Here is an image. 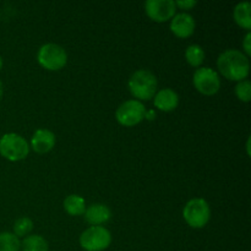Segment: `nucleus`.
I'll return each instance as SVG.
<instances>
[{
    "label": "nucleus",
    "instance_id": "nucleus-1",
    "mask_svg": "<svg viewBox=\"0 0 251 251\" xmlns=\"http://www.w3.org/2000/svg\"><path fill=\"white\" fill-rule=\"evenodd\" d=\"M220 73L230 81H244L249 76L250 63L248 56L237 49H229L218 56Z\"/></svg>",
    "mask_w": 251,
    "mask_h": 251
},
{
    "label": "nucleus",
    "instance_id": "nucleus-2",
    "mask_svg": "<svg viewBox=\"0 0 251 251\" xmlns=\"http://www.w3.org/2000/svg\"><path fill=\"white\" fill-rule=\"evenodd\" d=\"M157 78L151 71L139 70L132 74L129 80V90L135 98L150 100L154 97L157 91Z\"/></svg>",
    "mask_w": 251,
    "mask_h": 251
},
{
    "label": "nucleus",
    "instance_id": "nucleus-3",
    "mask_svg": "<svg viewBox=\"0 0 251 251\" xmlns=\"http://www.w3.org/2000/svg\"><path fill=\"white\" fill-rule=\"evenodd\" d=\"M28 152V144L20 135L10 132V134H5L0 139V154L7 161H21L26 158Z\"/></svg>",
    "mask_w": 251,
    "mask_h": 251
},
{
    "label": "nucleus",
    "instance_id": "nucleus-4",
    "mask_svg": "<svg viewBox=\"0 0 251 251\" xmlns=\"http://www.w3.org/2000/svg\"><path fill=\"white\" fill-rule=\"evenodd\" d=\"M37 59H38L39 65L43 66L47 70L58 71L66 65L68 54L63 47L54 43H48L41 47Z\"/></svg>",
    "mask_w": 251,
    "mask_h": 251
},
{
    "label": "nucleus",
    "instance_id": "nucleus-5",
    "mask_svg": "<svg viewBox=\"0 0 251 251\" xmlns=\"http://www.w3.org/2000/svg\"><path fill=\"white\" fill-rule=\"evenodd\" d=\"M183 216L191 228H203L210 221V206L203 199H193L184 207Z\"/></svg>",
    "mask_w": 251,
    "mask_h": 251
},
{
    "label": "nucleus",
    "instance_id": "nucleus-6",
    "mask_svg": "<svg viewBox=\"0 0 251 251\" xmlns=\"http://www.w3.org/2000/svg\"><path fill=\"white\" fill-rule=\"evenodd\" d=\"M110 243V232L100 226L90 227L80 237V245L86 251H103L109 247Z\"/></svg>",
    "mask_w": 251,
    "mask_h": 251
},
{
    "label": "nucleus",
    "instance_id": "nucleus-7",
    "mask_svg": "<svg viewBox=\"0 0 251 251\" xmlns=\"http://www.w3.org/2000/svg\"><path fill=\"white\" fill-rule=\"evenodd\" d=\"M145 114H146L145 105L140 100H131L119 105L115 117L120 125L130 127L141 123L145 119Z\"/></svg>",
    "mask_w": 251,
    "mask_h": 251
},
{
    "label": "nucleus",
    "instance_id": "nucleus-8",
    "mask_svg": "<svg viewBox=\"0 0 251 251\" xmlns=\"http://www.w3.org/2000/svg\"><path fill=\"white\" fill-rule=\"evenodd\" d=\"M193 82L196 90L203 96L216 95L221 88L220 76L211 68L198 69L194 74Z\"/></svg>",
    "mask_w": 251,
    "mask_h": 251
},
{
    "label": "nucleus",
    "instance_id": "nucleus-9",
    "mask_svg": "<svg viewBox=\"0 0 251 251\" xmlns=\"http://www.w3.org/2000/svg\"><path fill=\"white\" fill-rule=\"evenodd\" d=\"M147 16L156 22H166L173 19L176 6L173 0H149L145 4Z\"/></svg>",
    "mask_w": 251,
    "mask_h": 251
},
{
    "label": "nucleus",
    "instance_id": "nucleus-10",
    "mask_svg": "<svg viewBox=\"0 0 251 251\" xmlns=\"http://www.w3.org/2000/svg\"><path fill=\"white\" fill-rule=\"evenodd\" d=\"M171 29L179 38H188L195 31V20L191 15L181 12L173 17L171 22Z\"/></svg>",
    "mask_w": 251,
    "mask_h": 251
},
{
    "label": "nucleus",
    "instance_id": "nucleus-11",
    "mask_svg": "<svg viewBox=\"0 0 251 251\" xmlns=\"http://www.w3.org/2000/svg\"><path fill=\"white\" fill-rule=\"evenodd\" d=\"M31 146L37 153H47L55 146V135L47 129H39L33 134Z\"/></svg>",
    "mask_w": 251,
    "mask_h": 251
},
{
    "label": "nucleus",
    "instance_id": "nucleus-12",
    "mask_svg": "<svg viewBox=\"0 0 251 251\" xmlns=\"http://www.w3.org/2000/svg\"><path fill=\"white\" fill-rule=\"evenodd\" d=\"M154 107L163 112H172L179 104V97L171 88H163L154 95Z\"/></svg>",
    "mask_w": 251,
    "mask_h": 251
},
{
    "label": "nucleus",
    "instance_id": "nucleus-13",
    "mask_svg": "<svg viewBox=\"0 0 251 251\" xmlns=\"http://www.w3.org/2000/svg\"><path fill=\"white\" fill-rule=\"evenodd\" d=\"M110 210L103 203H95L91 205L90 207L86 208L85 211V218L92 227L95 226H100L103 223L108 222L110 220Z\"/></svg>",
    "mask_w": 251,
    "mask_h": 251
},
{
    "label": "nucleus",
    "instance_id": "nucleus-14",
    "mask_svg": "<svg viewBox=\"0 0 251 251\" xmlns=\"http://www.w3.org/2000/svg\"><path fill=\"white\" fill-rule=\"evenodd\" d=\"M251 5L250 2L243 1L235 6L234 9V20L240 27L245 29L251 28Z\"/></svg>",
    "mask_w": 251,
    "mask_h": 251
},
{
    "label": "nucleus",
    "instance_id": "nucleus-15",
    "mask_svg": "<svg viewBox=\"0 0 251 251\" xmlns=\"http://www.w3.org/2000/svg\"><path fill=\"white\" fill-rule=\"evenodd\" d=\"M64 208L70 216H81L86 211V202L81 196L69 195L64 200Z\"/></svg>",
    "mask_w": 251,
    "mask_h": 251
},
{
    "label": "nucleus",
    "instance_id": "nucleus-16",
    "mask_svg": "<svg viewBox=\"0 0 251 251\" xmlns=\"http://www.w3.org/2000/svg\"><path fill=\"white\" fill-rule=\"evenodd\" d=\"M22 251H48V243L41 235H29L21 243Z\"/></svg>",
    "mask_w": 251,
    "mask_h": 251
},
{
    "label": "nucleus",
    "instance_id": "nucleus-17",
    "mask_svg": "<svg viewBox=\"0 0 251 251\" xmlns=\"http://www.w3.org/2000/svg\"><path fill=\"white\" fill-rule=\"evenodd\" d=\"M185 58L186 61L190 64L194 68H199L201 64L205 60V51L198 44H193V46H189L186 48L185 51Z\"/></svg>",
    "mask_w": 251,
    "mask_h": 251
},
{
    "label": "nucleus",
    "instance_id": "nucleus-18",
    "mask_svg": "<svg viewBox=\"0 0 251 251\" xmlns=\"http://www.w3.org/2000/svg\"><path fill=\"white\" fill-rule=\"evenodd\" d=\"M21 243L14 233H0V251H20Z\"/></svg>",
    "mask_w": 251,
    "mask_h": 251
},
{
    "label": "nucleus",
    "instance_id": "nucleus-19",
    "mask_svg": "<svg viewBox=\"0 0 251 251\" xmlns=\"http://www.w3.org/2000/svg\"><path fill=\"white\" fill-rule=\"evenodd\" d=\"M33 229V222L29 218L22 217L17 220L14 225V234L19 237H25Z\"/></svg>",
    "mask_w": 251,
    "mask_h": 251
},
{
    "label": "nucleus",
    "instance_id": "nucleus-20",
    "mask_svg": "<svg viewBox=\"0 0 251 251\" xmlns=\"http://www.w3.org/2000/svg\"><path fill=\"white\" fill-rule=\"evenodd\" d=\"M235 95L242 102L248 103L251 98V83L248 80L240 81L235 86Z\"/></svg>",
    "mask_w": 251,
    "mask_h": 251
},
{
    "label": "nucleus",
    "instance_id": "nucleus-21",
    "mask_svg": "<svg viewBox=\"0 0 251 251\" xmlns=\"http://www.w3.org/2000/svg\"><path fill=\"white\" fill-rule=\"evenodd\" d=\"M196 4H198V1H195V0H183V1L179 0V1H176V6L180 7L183 10L193 9Z\"/></svg>",
    "mask_w": 251,
    "mask_h": 251
},
{
    "label": "nucleus",
    "instance_id": "nucleus-22",
    "mask_svg": "<svg viewBox=\"0 0 251 251\" xmlns=\"http://www.w3.org/2000/svg\"><path fill=\"white\" fill-rule=\"evenodd\" d=\"M251 34L250 32H248V34L245 36L244 38V42H243V47H244V50L245 53H247V55H251Z\"/></svg>",
    "mask_w": 251,
    "mask_h": 251
},
{
    "label": "nucleus",
    "instance_id": "nucleus-23",
    "mask_svg": "<svg viewBox=\"0 0 251 251\" xmlns=\"http://www.w3.org/2000/svg\"><path fill=\"white\" fill-rule=\"evenodd\" d=\"M154 117H156V113H154L153 110H149V112L146 110V114H145V118H146V119L152 120L154 119Z\"/></svg>",
    "mask_w": 251,
    "mask_h": 251
},
{
    "label": "nucleus",
    "instance_id": "nucleus-24",
    "mask_svg": "<svg viewBox=\"0 0 251 251\" xmlns=\"http://www.w3.org/2000/svg\"><path fill=\"white\" fill-rule=\"evenodd\" d=\"M1 98H2V83L1 81H0V100H1Z\"/></svg>",
    "mask_w": 251,
    "mask_h": 251
},
{
    "label": "nucleus",
    "instance_id": "nucleus-25",
    "mask_svg": "<svg viewBox=\"0 0 251 251\" xmlns=\"http://www.w3.org/2000/svg\"><path fill=\"white\" fill-rule=\"evenodd\" d=\"M1 68H2V59L1 56H0V70H1Z\"/></svg>",
    "mask_w": 251,
    "mask_h": 251
}]
</instances>
